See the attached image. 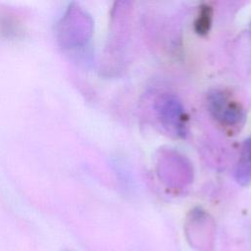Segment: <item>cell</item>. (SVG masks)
Masks as SVG:
<instances>
[{
  "instance_id": "cell-1",
  "label": "cell",
  "mask_w": 251,
  "mask_h": 251,
  "mask_svg": "<svg viewBox=\"0 0 251 251\" xmlns=\"http://www.w3.org/2000/svg\"><path fill=\"white\" fill-rule=\"evenodd\" d=\"M93 29L91 16L82 7L73 3L57 24V41L63 49L77 50L88 44Z\"/></svg>"
},
{
  "instance_id": "cell-2",
  "label": "cell",
  "mask_w": 251,
  "mask_h": 251,
  "mask_svg": "<svg viewBox=\"0 0 251 251\" xmlns=\"http://www.w3.org/2000/svg\"><path fill=\"white\" fill-rule=\"evenodd\" d=\"M206 106L215 123L228 134H235L245 124L244 106L226 89L210 90L206 95Z\"/></svg>"
},
{
  "instance_id": "cell-3",
  "label": "cell",
  "mask_w": 251,
  "mask_h": 251,
  "mask_svg": "<svg viewBox=\"0 0 251 251\" xmlns=\"http://www.w3.org/2000/svg\"><path fill=\"white\" fill-rule=\"evenodd\" d=\"M161 126L172 135L183 138L188 131V117L179 98L173 93L161 94L155 103Z\"/></svg>"
},
{
  "instance_id": "cell-4",
  "label": "cell",
  "mask_w": 251,
  "mask_h": 251,
  "mask_svg": "<svg viewBox=\"0 0 251 251\" xmlns=\"http://www.w3.org/2000/svg\"><path fill=\"white\" fill-rule=\"evenodd\" d=\"M158 176L168 186L179 187L191 181L193 171L185 156L174 150H162L157 161Z\"/></svg>"
},
{
  "instance_id": "cell-5",
  "label": "cell",
  "mask_w": 251,
  "mask_h": 251,
  "mask_svg": "<svg viewBox=\"0 0 251 251\" xmlns=\"http://www.w3.org/2000/svg\"><path fill=\"white\" fill-rule=\"evenodd\" d=\"M215 225L211 216L201 208L192 209L185 221V233L191 245L205 248L212 247Z\"/></svg>"
},
{
  "instance_id": "cell-6",
  "label": "cell",
  "mask_w": 251,
  "mask_h": 251,
  "mask_svg": "<svg viewBox=\"0 0 251 251\" xmlns=\"http://www.w3.org/2000/svg\"><path fill=\"white\" fill-rule=\"evenodd\" d=\"M234 178L242 186H246L251 182V137L246 138L241 144L235 165Z\"/></svg>"
},
{
  "instance_id": "cell-7",
  "label": "cell",
  "mask_w": 251,
  "mask_h": 251,
  "mask_svg": "<svg viewBox=\"0 0 251 251\" xmlns=\"http://www.w3.org/2000/svg\"><path fill=\"white\" fill-rule=\"evenodd\" d=\"M25 33L24 24L19 16L11 11L0 9V36L19 38Z\"/></svg>"
},
{
  "instance_id": "cell-8",
  "label": "cell",
  "mask_w": 251,
  "mask_h": 251,
  "mask_svg": "<svg viewBox=\"0 0 251 251\" xmlns=\"http://www.w3.org/2000/svg\"><path fill=\"white\" fill-rule=\"evenodd\" d=\"M213 8L210 5L204 4L200 6L197 18L194 22V30L197 34L204 36L210 31L213 22Z\"/></svg>"
}]
</instances>
